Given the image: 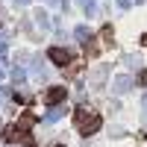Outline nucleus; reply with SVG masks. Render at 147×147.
<instances>
[{
    "label": "nucleus",
    "instance_id": "1",
    "mask_svg": "<svg viewBox=\"0 0 147 147\" xmlns=\"http://www.w3.org/2000/svg\"><path fill=\"white\" fill-rule=\"evenodd\" d=\"M74 121H77V129L82 132V136H88V132H97V129H100V115L91 112V109H77Z\"/></svg>",
    "mask_w": 147,
    "mask_h": 147
},
{
    "label": "nucleus",
    "instance_id": "2",
    "mask_svg": "<svg viewBox=\"0 0 147 147\" xmlns=\"http://www.w3.org/2000/svg\"><path fill=\"white\" fill-rule=\"evenodd\" d=\"M47 56H50L56 65H68V62H71V53L62 50V47H50V53H47Z\"/></svg>",
    "mask_w": 147,
    "mask_h": 147
},
{
    "label": "nucleus",
    "instance_id": "3",
    "mask_svg": "<svg viewBox=\"0 0 147 147\" xmlns=\"http://www.w3.org/2000/svg\"><path fill=\"white\" fill-rule=\"evenodd\" d=\"M44 100L47 103H59V100H65V88H50L44 94Z\"/></svg>",
    "mask_w": 147,
    "mask_h": 147
},
{
    "label": "nucleus",
    "instance_id": "4",
    "mask_svg": "<svg viewBox=\"0 0 147 147\" xmlns=\"http://www.w3.org/2000/svg\"><path fill=\"white\" fill-rule=\"evenodd\" d=\"M141 82H144V85H147V71H144V74H141Z\"/></svg>",
    "mask_w": 147,
    "mask_h": 147
},
{
    "label": "nucleus",
    "instance_id": "5",
    "mask_svg": "<svg viewBox=\"0 0 147 147\" xmlns=\"http://www.w3.org/2000/svg\"><path fill=\"white\" fill-rule=\"evenodd\" d=\"M144 47H147V35H144Z\"/></svg>",
    "mask_w": 147,
    "mask_h": 147
}]
</instances>
